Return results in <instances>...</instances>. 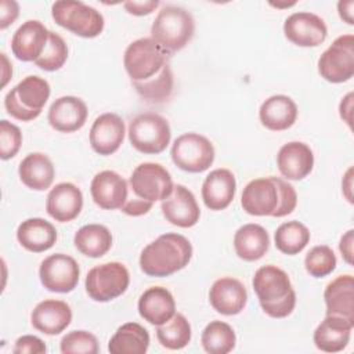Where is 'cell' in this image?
Here are the masks:
<instances>
[{
    "label": "cell",
    "mask_w": 354,
    "mask_h": 354,
    "mask_svg": "<svg viewBox=\"0 0 354 354\" xmlns=\"http://www.w3.org/2000/svg\"><path fill=\"white\" fill-rule=\"evenodd\" d=\"M50 30L36 19L24 22L12 35L11 51L24 62L36 61L44 51Z\"/></svg>",
    "instance_id": "16"
},
{
    "label": "cell",
    "mask_w": 354,
    "mask_h": 354,
    "mask_svg": "<svg viewBox=\"0 0 354 354\" xmlns=\"http://www.w3.org/2000/svg\"><path fill=\"white\" fill-rule=\"evenodd\" d=\"M277 166L286 180L299 181L311 173L314 167V153L307 144L290 141L278 151Z\"/></svg>",
    "instance_id": "21"
},
{
    "label": "cell",
    "mask_w": 354,
    "mask_h": 354,
    "mask_svg": "<svg viewBox=\"0 0 354 354\" xmlns=\"http://www.w3.org/2000/svg\"><path fill=\"white\" fill-rule=\"evenodd\" d=\"M62 354H97L100 351L97 337L87 330H72L59 343Z\"/></svg>",
    "instance_id": "39"
},
{
    "label": "cell",
    "mask_w": 354,
    "mask_h": 354,
    "mask_svg": "<svg viewBox=\"0 0 354 354\" xmlns=\"http://www.w3.org/2000/svg\"><path fill=\"white\" fill-rule=\"evenodd\" d=\"M336 256L328 245H318L310 249L304 259L306 271L314 278H324L336 268Z\"/></svg>",
    "instance_id": "38"
},
{
    "label": "cell",
    "mask_w": 354,
    "mask_h": 354,
    "mask_svg": "<svg viewBox=\"0 0 354 354\" xmlns=\"http://www.w3.org/2000/svg\"><path fill=\"white\" fill-rule=\"evenodd\" d=\"M126 134L123 119L116 113L100 115L90 129V145L94 152L108 156L116 152Z\"/></svg>",
    "instance_id": "17"
},
{
    "label": "cell",
    "mask_w": 354,
    "mask_h": 354,
    "mask_svg": "<svg viewBox=\"0 0 354 354\" xmlns=\"http://www.w3.org/2000/svg\"><path fill=\"white\" fill-rule=\"evenodd\" d=\"M156 337L169 350H181L191 342V325L183 314H174L167 322L158 325Z\"/></svg>",
    "instance_id": "36"
},
{
    "label": "cell",
    "mask_w": 354,
    "mask_h": 354,
    "mask_svg": "<svg viewBox=\"0 0 354 354\" xmlns=\"http://www.w3.org/2000/svg\"><path fill=\"white\" fill-rule=\"evenodd\" d=\"M57 25L86 39L97 37L104 30V17L94 7L76 0H59L51 7Z\"/></svg>",
    "instance_id": "7"
},
{
    "label": "cell",
    "mask_w": 354,
    "mask_h": 354,
    "mask_svg": "<svg viewBox=\"0 0 354 354\" xmlns=\"http://www.w3.org/2000/svg\"><path fill=\"white\" fill-rule=\"evenodd\" d=\"M165 218L177 227H194L201 217V209L194 194L181 184L173 187L171 194L160 205Z\"/></svg>",
    "instance_id": "15"
},
{
    "label": "cell",
    "mask_w": 354,
    "mask_h": 354,
    "mask_svg": "<svg viewBox=\"0 0 354 354\" xmlns=\"http://www.w3.org/2000/svg\"><path fill=\"white\" fill-rule=\"evenodd\" d=\"M209 300L217 313L223 315H236L248 303V292L239 279L223 277L212 285Z\"/></svg>",
    "instance_id": "20"
},
{
    "label": "cell",
    "mask_w": 354,
    "mask_h": 354,
    "mask_svg": "<svg viewBox=\"0 0 354 354\" xmlns=\"http://www.w3.org/2000/svg\"><path fill=\"white\" fill-rule=\"evenodd\" d=\"M353 243H354V231L348 230L340 239L339 249L342 253V257L347 264H353Z\"/></svg>",
    "instance_id": "45"
},
{
    "label": "cell",
    "mask_w": 354,
    "mask_h": 354,
    "mask_svg": "<svg viewBox=\"0 0 354 354\" xmlns=\"http://www.w3.org/2000/svg\"><path fill=\"white\" fill-rule=\"evenodd\" d=\"M353 8H354V1H353V0H348V1H339V3H337L339 15H340V18H342L346 24H348V25H353V24H354Z\"/></svg>",
    "instance_id": "46"
},
{
    "label": "cell",
    "mask_w": 354,
    "mask_h": 354,
    "mask_svg": "<svg viewBox=\"0 0 354 354\" xmlns=\"http://www.w3.org/2000/svg\"><path fill=\"white\" fill-rule=\"evenodd\" d=\"M48 123L61 133H73L80 130L87 120L86 102L73 95L57 98L48 109Z\"/></svg>",
    "instance_id": "19"
},
{
    "label": "cell",
    "mask_w": 354,
    "mask_h": 354,
    "mask_svg": "<svg viewBox=\"0 0 354 354\" xmlns=\"http://www.w3.org/2000/svg\"><path fill=\"white\" fill-rule=\"evenodd\" d=\"M19 14V6L17 1L10 0H1L0 1V29L4 30L7 26H10Z\"/></svg>",
    "instance_id": "42"
},
{
    "label": "cell",
    "mask_w": 354,
    "mask_h": 354,
    "mask_svg": "<svg viewBox=\"0 0 354 354\" xmlns=\"http://www.w3.org/2000/svg\"><path fill=\"white\" fill-rule=\"evenodd\" d=\"M253 289L263 311L271 318H285L296 306V293L288 274L277 266H263L253 277Z\"/></svg>",
    "instance_id": "3"
},
{
    "label": "cell",
    "mask_w": 354,
    "mask_h": 354,
    "mask_svg": "<svg viewBox=\"0 0 354 354\" xmlns=\"http://www.w3.org/2000/svg\"><path fill=\"white\" fill-rule=\"evenodd\" d=\"M130 283L127 268L118 261H109L93 267L86 277L87 295L95 301H111L122 296Z\"/></svg>",
    "instance_id": "9"
},
{
    "label": "cell",
    "mask_w": 354,
    "mask_h": 354,
    "mask_svg": "<svg viewBox=\"0 0 354 354\" xmlns=\"http://www.w3.org/2000/svg\"><path fill=\"white\" fill-rule=\"evenodd\" d=\"M127 183L126 180L112 170H104L94 176L90 192L97 206L105 210L122 209L127 201Z\"/></svg>",
    "instance_id": "18"
},
{
    "label": "cell",
    "mask_w": 354,
    "mask_h": 354,
    "mask_svg": "<svg viewBox=\"0 0 354 354\" xmlns=\"http://www.w3.org/2000/svg\"><path fill=\"white\" fill-rule=\"evenodd\" d=\"M76 249L91 259L102 257L112 246L111 231L101 224H87L79 228L73 236Z\"/></svg>",
    "instance_id": "33"
},
{
    "label": "cell",
    "mask_w": 354,
    "mask_h": 354,
    "mask_svg": "<svg viewBox=\"0 0 354 354\" xmlns=\"http://www.w3.org/2000/svg\"><path fill=\"white\" fill-rule=\"evenodd\" d=\"M194 33L195 21L191 12L177 6H165L151 26V39L170 54L183 50Z\"/></svg>",
    "instance_id": "5"
},
{
    "label": "cell",
    "mask_w": 354,
    "mask_h": 354,
    "mask_svg": "<svg viewBox=\"0 0 354 354\" xmlns=\"http://www.w3.org/2000/svg\"><path fill=\"white\" fill-rule=\"evenodd\" d=\"M159 1L158 0H147V1H126L123 3V7L126 8V11L129 14L137 15V17H142V15H148L152 11H155V8H158Z\"/></svg>",
    "instance_id": "44"
},
{
    "label": "cell",
    "mask_w": 354,
    "mask_h": 354,
    "mask_svg": "<svg viewBox=\"0 0 354 354\" xmlns=\"http://www.w3.org/2000/svg\"><path fill=\"white\" fill-rule=\"evenodd\" d=\"M127 133L133 148L148 155L163 152L171 138L169 122L155 112L137 115L130 122Z\"/></svg>",
    "instance_id": "8"
},
{
    "label": "cell",
    "mask_w": 354,
    "mask_h": 354,
    "mask_svg": "<svg viewBox=\"0 0 354 354\" xmlns=\"http://www.w3.org/2000/svg\"><path fill=\"white\" fill-rule=\"evenodd\" d=\"M270 248V236L264 227L259 224H245L234 235V249L239 259L256 261L261 259Z\"/></svg>",
    "instance_id": "31"
},
{
    "label": "cell",
    "mask_w": 354,
    "mask_h": 354,
    "mask_svg": "<svg viewBox=\"0 0 354 354\" xmlns=\"http://www.w3.org/2000/svg\"><path fill=\"white\" fill-rule=\"evenodd\" d=\"M259 118L261 124L272 131H282L292 127L297 118V105L283 94H277L267 98L260 109Z\"/></svg>",
    "instance_id": "28"
},
{
    "label": "cell",
    "mask_w": 354,
    "mask_h": 354,
    "mask_svg": "<svg viewBox=\"0 0 354 354\" xmlns=\"http://www.w3.org/2000/svg\"><path fill=\"white\" fill-rule=\"evenodd\" d=\"M326 315H339L354 322V278L340 275L329 282L324 292Z\"/></svg>",
    "instance_id": "27"
},
{
    "label": "cell",
    "mask_w": 354,
    "mask_h": 354,
    "mask_svg": "<svg viewBox=\"0 0 354 354\" xmlns=\"http://www.w3.org/2000/svg\"><path fill=\"white\" fill-rule=\"evenodd\" d=\"M79 264L77 261L64 253H55L46 257L39 268L41 285L55 293H69L79 283Z\"/></svg>",
    "instance_id": "13"
},
{
    "label": "cell",
    "mask_w": 354,
    "mask_h": 354,
    "mask_svg": "<svg viewBox=\"0 0 354 354\" xmlns=\"http://www.w3.org/2000/svg\"><path fill=\"white\" fill-rule=\"evenodd\" d=\"M123 65L133 86L149 83L171 71L170 53L151 37L130 43L123 55Z\"/></svg>",
    "instance_id": "4"
},
{
    "label": "cell",
    "mask_w": 354,
    "mask_h": 354,
    "mask_svg": "<svg viewBox=\"0 0 354 354\" xmlns=\"http://www.w3.org/2000/svg\"><path fill=\"white\" fill-rule=\"evenodd\" d=\"M68 59V46L65 40L55 32L50 30L47 46L43 54L35 61L36 66L43 71L54 72L64 66Z\"/></svg>",
    "instance_id": "37"
},
{
    "label": "cell",
    "mask_w": 354,
    "mask_h": 354,
    "mask_svg": "<svg viewBox=\"0 0 354 354\" xmlns=\"http://www.w3.org/2000/svg\"><path fill=\"white\" fill-rule=\"evenodd\" d=\"M83 207V194L72 183H59L47 195L46 210L59 223L76 218Z\"/></svg>",
    "instance_id": "22"
},
{
    "label": "cell",
    "mask_w": 354,
    "mask_h": 354,
    "mask_svg": "<svg viewBox=\"0 0 354 354\" xmlns=\"http://www.w3.org/2000/svg\"><path fill=\"white\" fill-rule=\"evenodd\" d=\"M152 207V202H148V201H144V199H140V198H127L126 203L123 205L122 207V212L129 214V216H133V217H137V216H142L145 213H148Z\"/></svg>",
    "instance_id": "43"
},
{
    "label": "cell",
    "mask_w": 354,
    "mask_h": 354,
    "mask_svg": "<svg viewBox=\"0 0 354 354\" xmlns=\"http://www.w3.org/2000/svg\"><path fill=\"white\" fill-rule=\"evenodd\" d=\"M297 205L295 188L279 177H261L252 180L241 196L242 209L252 216L285 217Z\"/></svg>",
    "instance_id": "1"
},
{
    "label": "cell",
    "mask_w": 354,
    "mask_h": 354,
    "mask_svg": "<svg viewBox=\"0 0 354 354\" xmlns=\"http://www.w3.org/2000/svg\"><path fill=\"white\" fill-rule=\"evenodd\" d=\"M275 248L289 256L300 253L310 242L308 228L296 220L281 224L274 234Z\"/></svg>",
    "instance_id": "34"
},
{
    "label": "cell",
    "mask_w": 354,
    "mask_h": 354,
    "mask_svg": "<svg viewBox=\"0 0 354 354\" xmlns=\"http://www.w3.org/2000/svg\"><path fill=\"white\" fill-rule=\"evenodd\" d=\"M283 33L289 41L299 47H317L328 36L326 24L313 12H293L285 19Z\"/></svg>",
    "instance_id": "14"
},
{
    "label": "cell",
    "mask_w": 354,
    "mask_h": 354,
    "mask_svg": "<svg viewBox=\"0 0 354 354\" xmlns=\"http://www.w3.org/2000/svg\"><path fill=\"white\" fill-rule=\"evenodd\" d=\"M18 174L21 181L30 189L44 191L54 181L55 170L50 158L41 152L26 155L19 163Z\"/></svg>",
    "instance_id": "30"
},
{
    "label": "cell",
    "mask_w": 354,
    "mask_h": 354,
    "mask_svg": "<svg viewBox=\"0 0 354 354\" xmlns=\"http://www.w3.org/2000/svg\"><path fill=\"white\" fill-rule=\"evenodd\" d=\"M129 184L136 198L152 203L166 199L174 187L170 173L162 165L152 162L138 165L133 170Z\"/></svg>",
    "instance_id": "12"
},
{
    "label": "cell",
    "mask_w": 354,
    "mask_h": 354,
    "mask_svg": "<svg viewBox=\"0 0 354 354\" xmlns=\"http://www.w3.org/2000/svg\"><path fill=\"white\" fill-rule=\"evenodd\" d=\"M72 321V310L62 300H43L32 311L30 322L35 329L44 335H59Z\"/></svg>",
    "instance_id": "23"
},
{
    "label": "cell",
    "mask_w": 354,
    "mask_h": 354,
    "mask_svg": "<svg viewBox=\"0 0 354 354\" xmlns=\"http://www.w3.org/2000/svg\"><path fill=\"white\" fill-rule=\"evenodd\" d=\"M236 192V180L231 170H212L202 184V199L207 209L223 210L230 206Z\"/></svg>",
    "instance_id": "24"
},
{
    "label": "cell",
    "mask_w": 354,
    "mask_h": 354,
    "mask_svg": "<svg viewBox=\"0 0 354 354\" xmlns=\"http://www.w3.org/2000/svg\"><path fill=\"white\" fill-rule=\"evenodd\" d=\"M353 328L354 322L343 317L326 315L314 330V344L321 351L339 353L347 347Z\"/></svg>",
    "instance_id": "25"
},
{
    "label": "cell",
    "mask_w": 354,
    "mask_h": 354,
    "mask_svg": "<svg viewBox=\"0 0 354 354\" xmlns=\"http://www.w3.org/2000/svg\"><path fill=\"white\" fill-rule=\"evenodd\" d=\"M148 347L149 333L137 322H126L119 326L108 344L111 354H145Z\"/></svg>",
    "instance_id": "32"
},
{
    "label": "cell",
    "mask_w": 354,
    "mask_h": 354,
    "mask_svg": "<svg viewBox=\"0 0 354 354\" xmlns=\"http://www.w3.org/2000/svg\"><path fill=\"white\" fill-rule=\"evenodd\" d=\"M50 93V84L46 79L36 75L26 76L7 93L6 111L17 120L30 122L41 113Z\"/></svg>",
    "instance_id": "6"
},
{
    "label": "cell",
    "mask_w": 354,
    "mask_h": 354,
    "mask_svg": "<svg viewBox=\"0 0 354 354\" xmlns=\"http://www.w3.org/2000/svg\"><path fill=\"white\" fill-rule=\"evenodd\" d=\"M319 75L330 83H343L354 75V36L342 35L321 54Z\"/></svg>",
    "instance_id": "11"
},
{
    "label": "cell",
    "mask_w": 354,
    "mask_h": 354,
    "mask_svg": "<svg viewBox=\"0 0 354 354\" xmlns=\"http://www.w3.org/2000/svg\"><path fill=\"white\" fill-rule=\"evenodd\" d=\"M174 165L188 173H202L214 162V147L198 133H185L176 138L171 147Z\"/></svg>",
    "instance_id": "10"
},
{
    "label": "cell",
    "mask_w": 354,
    "mask_h": 354,
    "mask_svg": "<svg viewBox=\"0 0 354 354\" xmlns=\"http://www.w3.org/2000/svg\"><path fill=\"white\" fill-rule=\"evenodd\" d=\"M191 257V242L181 234L167 232L142 249L140 267L148 277H169L188 266Z\"/></svg>",
    "instance_id": "2"
},
{
    "label": "cell",
    "mask_w": 354,
    "mask_h": 354,
    "mask_svg": "<svg viewBox=\"0 0 354 354\" xmlns=\"http://www.w3.org/2000/svg\"><path fill=\"white\" fill-rule=\"evenodd\" d=\"M47 347L41 339L33 335H25L17 339L12 353L15 354H44Z\"/></svg>",
    "instance_id": "41"
},
{
    "label": "cell",
    "mask_w": 354,
    "mask_h": 354,
    "mask_svg": "<svg viewBox=\"0 0 354 354\" xmlns=\"http://www.w3.org/2000/svg\"><path fill=\"white\" fill-rule=\"evenodd\" d=\"M138 313L147 322L162 325L176 314L174 297L163 286L148 288L138 299Z\"/></svg>",
    "instance_id": "26"
},
{
    "label": "cell",
    "mask_w": 354,
    "mask_h": 354,
    "mask_svg": "<svg viewBox=\"0 0 354 354\" xmlns=\"http://www.w3.org/2000/svg\"><path fill=\"white\" fill-rule=\"evenodd\" d=\"M202 347L209 354H227L234 350L236 336L231 325L223 321L207 324L201 336Z\"/></svg>",
    "instance_id": "35"
},
{
    "label": "cell",
    "mask_w": 354,
    "mask_h": 354,
    "mask_svg": "<svg viewBox=\"0 0 354 354\" xmlns=\"http://www.w3.org/2000/svg\"><path fill=\"white\" fill-rule=\"evenodd\" d=\"M22 144V134L18 126L3 119L0 122V158L3 160L14 158Z\"/></svg>",
    "instance_id": "40"
},
{
    "label": "cell",
    "mask_w": 354,
    "mask_h": 354,
    "mask_svg": "<svg viewBox=\"0 0 354 354\" xmlns=\"http://www.w3.org/2000/svg\"><path fill=\"white\" fill-rule=\"evenodd\" d=\"M17 239L29 252L40 253L51 249L57 241L55 227L40 217L22 221L17 228Z\"/></svg>",
    "instance_id": "29"
},
{
    "label": "cell",
    "mask_w": 354,
    "mask_h": 354,
    "mask_svg": "<svg viewBox=\"0 0 354 354\" xmlns=\"http://www.w3.org/2000/svg\"><path fill=\"white\" fill-rule=\"evenodd\" d=\"M353 93H348L340 102L339 111H340V118L348 124L351 126V106H353Z\"/></svg>",
    "instance_id": "47"
}]
</instances>
